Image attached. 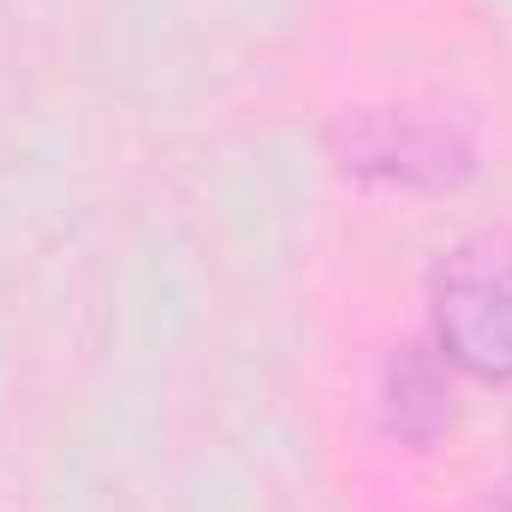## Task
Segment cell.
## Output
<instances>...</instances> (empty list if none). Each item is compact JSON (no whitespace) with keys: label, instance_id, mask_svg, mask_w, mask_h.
I'll list each match as a JSON object with an SVG mask.
<instances>
[{"label":"cell","instance_id":"7a4b0ae2","mask_svg":"<svg viewBox=\"0 0 512 512\" xmlns=\"http://www.w3.org/2000/svg\"><path fill=\"white\" fill-rule=\"evenodd\" d=\"M346 167L393 185H453L471 167L465 131L423 114H364L346 126Z\"/></svg>","mask_w":512,"mask_h":512},{"label":"cell","instance_id":"277c9868","mask_svg":"<svg viewBox=\"0 0 512 512\" xmlns=\"http://www.w3.org/2000/svg\"><path fill=\"white\" fill-rule=\"evenodd\" d=\"M495 512H512V489H507V495H501V501H495Z\"/></svg>","mask_w":512,"mask_h":512},{"label":"cell","instance_id":"3957f363","mask_svg":"<svg viewBox=\"0 0 512 512\" xmlns=\"http://www.w3.org/2000/svg\"><path fill=\"white\" fill-rule=\"evenodd\" d=\"M447 423V382H441V370L411 346V352H399L393 358V370H387V429L399 435V441H435V429Z\"/></svg>","mask_w":512,"mask_h":512},{"label":"cell","instance_id":"6da1fadb","mask_svg":"<svg viewBox=\"0 0 512 512\" xmlns=\"http://www.w3.org/2000/svg\"><path fill=\"white\" fill-rule=\"evenodd\" d=\"M435 340L459 370L512 382V245H459L435 268Z\"/></svg>","mask_w":512,"mask_h":512}]
</instances>
